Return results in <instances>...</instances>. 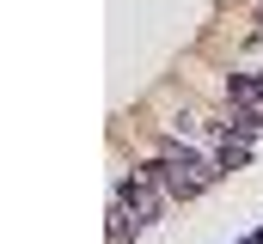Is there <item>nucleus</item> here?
<instances>
[{
  "label": "nucleus",
  "mask_w": 263,
  "mask_h": 244,
  "mask_svg": "<svg viewBox=\"0 0 263 244\" xmlns=\"http://www.w3.org/2000/svg\"><path fill=\"white\" fill-rule=\"evenodd\" d=\"M233 104H245V110L263 122V79H233Z\"/></svg>",
  "instance_id": "f03ea898"
},
{
  "label": "nucleus",
  "mask_w": 263,
  "mask_h": 244,
  "mask_svg": "<svg viewBox=\"0 0 263 244\" xmlns=\"http://www.w3.org/2000/svg\"><path fill=\"white\" fill-rule=\"evenodd\" d=\"M153 171V183L165 189V195H196L202 183H208V159L202 153H165L159 165H147Z\"/></svg>",
  "instance_id": "f257e3e1"
}]
</instances>
